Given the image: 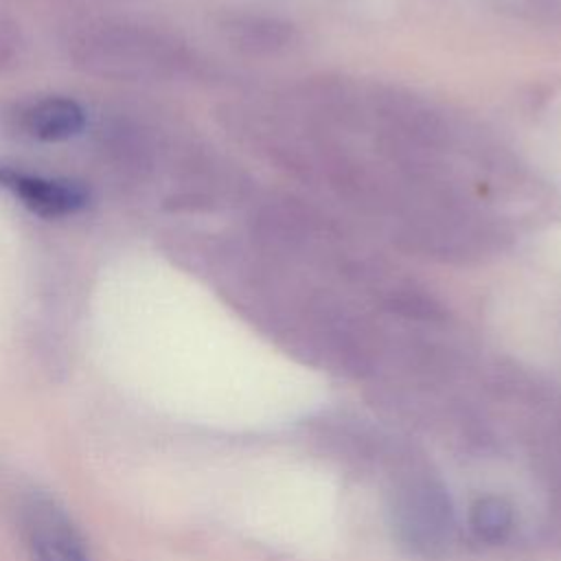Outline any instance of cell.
I'll use <instances>...</instances> for the list:
<instances>
[{
	"mask_svg": "<svg viewBox=\"0 0 561 561\" xmlns=\"http://www.w3.org/2000/svg\"><path fill=\"white\" fill-rule=\"evenodd\" d=\"M0 184L11 188L28 210L42 217L72 215L85 204V191L66 180L26 175L0 167Z\"/></svg>",
	"mask_w": 561,
	"mask_h": 561,
	"instance_id": "cell-1",
	"label": "cell"
},
{
	"mask_svg": "<svg viewBox=\"0 0 561 561\" xmlns=\"http://www.w3.org/2000/svg\"><path fill=\"white\" fill-rule=\"evenodd\" d=\"M379 114L386 118L392 136L421 149H440L451 138L447 123L436 112L410 96H381Z\"/></svg>",
	"mask_w": 561,
	"mask_h": 561,
	"instance_id": "cell-2",
	"label": "cell"
},
{
	"mask_svg": "<svg viewBox=\"0 0 561 561\" xmlns=\"http://www.w3.org/2000/svg\"><path fill=\"white\" fill-rule=\"evenodd\" d=\"M83 110L72 99L50 96L28 105L22 112V127L37 140H66L81 131Z\"/></svg>",
	"mask_w": 561,
	"mask_h": 561,
	"instance_id": "cell-3",
	"label": "cell"
},
{
	"mask_svg": "<svg viewBox=\"0 0 561 561\" xmlns=\"http://www.w3.org/2000/svg\"><path fill=\"white\" fill-rule=\"evenodd\" d=\"M313 230L311 215L296 202H278L259 210L256 232L272 245L298 248Z\"/></svg>",
	"mask_w": 561,
	"mask_h": 561,
	"instance_id": "cell-4",
	"label": "cell"
},
{
	"mask_svg": "<svg viewBox=\"0 0 561 561\" xmlns=\"http://www.w3.org/2000/svg\"><path fill=\"white\" fill-rule=\"evenodd\" d=\"M234 42L252 53H276L296 39V28L278 18L248 15L232 24Z\"/></svg>",
	"mask_w": 561,
	"mask_h": 561,
	"instance_id": "cell-5",
	"label": "cell"
},
{
	"mask_svg": "<svg viewBox=\"0 0 561 561\" xmlns=\"http://www.w3.org/2000/svg\"><path fill=\"white\" fill-rule=\"evenodd\" d=\"M33 548L39 561H88L72 530L55 515L35 517Z\"/></svg>",
	"mask_w": 561,
	"mask_h": 561,
	"instance_id": "cell-6",
	"label": "cell"
},
{
	"mask_svg": "<svg viewBox=\"0 0 561 561\" xmlns=\"http://www.w3.org/2000/svg\"><path fill=\"white\" fill-rule=\"evenodd\" d=\"M513 524L511 506L500 497H482L473 504L471 511V528L478 539L484 541H502Z\"/></svg>",
	"mask_w": 561,
	"mask_h": 561,
	"instance_id": "cell-7",
	"label": "cell"
},
{
	"mask_svg": "<svg viewBox=\"0 0 561 561\" xmlns=\"http://www.w3.org/2000/svg\"><path fill=\"white\" fill-rule=\"evenodd\" d=\"M383 305L392 313H399L401 318H408V320H419V322H440V320H445L443 305L436 302L432 296L419 291V289H410V287L392 289L386 296Z\"/></svg>",
	"mask_w": 561,
	"mask_h": 561,
	"instance_id": "cell-8",
	"label": "cell"
}]
</instances>
